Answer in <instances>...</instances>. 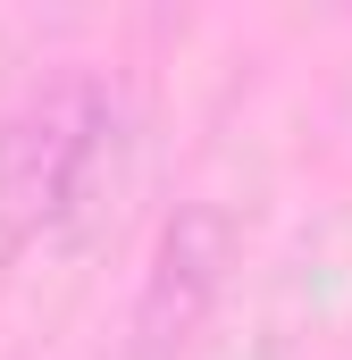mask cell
I'll return each mask as SVG.
<instances>
[{"mask_svg":"<svg viewBox=\"0 0 352 360\" xmlns=\"http://www.w3.org/2000/svg\"><path fill=\"white\" fill-rule=\"evenodd\" d=\"M118 143V92L101 76H51L0 117V243L51 235L84 201L101 151Z\"/></svg>","mask_w":352,"mask_h":360,"instance_id":"cell-1","label":"cell"},{"mask_svg":"<svg viewBox=\"0 0 352 360\" xmlns=\"http://www.w3.org/2000/svg\"><path fill=\"white\" fill-rule=\"evenodd\" d=\"M227 260H235V226L218 201H184L160 243H151V269H143V293H134V360H184L218 285H227Z\"/></svg>","mask_w":352,"mask_h":360,"instance_id":"cell-2","label":"cell"}]
</instances>
